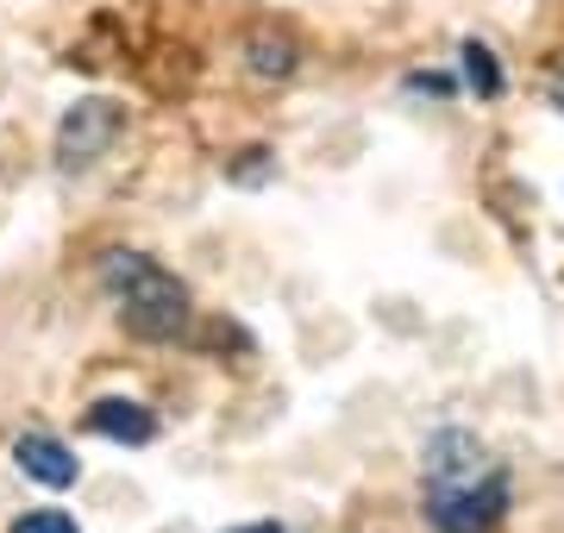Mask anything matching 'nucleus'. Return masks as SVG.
<instances>
[{
	"label": "nucleus",
	"mask_w": 564,
	"mask_h": 533,
	"mask_svg": "<svg viewBox=\"0 0 564 533\" xmlns=\"http://www.w3.org/2000/svg\"><path fill=\"white\" fill-rule=\"evenodd\" d=\"M13 458H20V471L32 477V483H44V490H69L82 477L76 452L63 446V439H51V433H20V439H13Z\"/></svg>",
	"instance_id": "obj_5"
},
{
	"label": "nucleus",
	"mask_w": 564,
	"mask_h": 533,
	"mask_svg": "<svg viewBox=\"0 0 564 533\" xmlns=\"http://www.w3.org/2000/svg\"><path fill=\"white\" fill-rule=\"evenodd\" d=\"M113 132H120V107L82 101V107H69V120H63V132H57V157H63L69 170H76V164H95L107 144H113Z\"/></svg>",
	"instance_id": "obj_4"
},
{
	"label": "nucleus",
	"mask_w": 564,
	"mask_h": 533,
	"mask_svg": "<svg viewBox=\"0 0 564 533\" xmlns=\"http://www.w3.org/2000/svg\"><path fill=\"white\" fill-rule=\"evenodd\" d=\"M508 509V483L502 471L477 477V483H458V490H426V514L440 533H489Z\"/></svg>",
	"instance_id": "obj_2"
},
{
	"label": "nucleus",
	"mask_w": 564,
	"mask_h": 533,
	"mask_svg": "<svg viewBox=\"0 0 564 533\" xmlns=\"http://www.w3.org/2000/svg\"><path fill=\"white\" fill-rule=\"evenodd\" d=\"M464 57V83L477 88V95H484V101H496V95H502V69H496V51H489V44H464L458 51Z\"/></svg>",
	"instance_id": "obj_7"
},
{
	"label": "nucleus",
	"mask_w": 564,
	"mask_h": 533,
	"mask_svg": "<svg viewBox=\"0 0 564 533\" xmlns=\"http://www.w3.org/2000/svg\"><path fill=\"white\" fill-rule=\"evenodd\" d=\"M232 533H282L276 521H251V527H232Z\"/></svg>",
	"instance_id": "obj_10"
},
{
	"label": "nucleus",
	"mask_w": 564,
	"mask_h": 533,
	"mask_svg": "<svg viewBox=\"0 0 564 533\" xmlns=\"http://www.w3.org/2000/svg\"><path fill=\"white\" fill-rule=\"evenodd\" d=\"M489 477V452L477 446V433L445 427L426 439V490H458V483H477Z\"/></svg>",
	"instance_id": "obj_3"
},
{
	"label": "nucleus",
	"mask_w": 564,
	"mask_h": 533,
	"mask_svg": "<svg viewBox=\"0 0 564 533\" xmlns=\"http://www.w3.org/2000/svg\"><path fill=\"white\" fill-rule=\"evenodd\" d=\"M13 533H76V521L63 509H32L25 521H13Z\"/></svg>",
	"instance_id": "obj_9"
},
{
	"label": "nucleus",
	"mask_w": 564,
	"mask_h": 533,
	"mask_svg": "<svg viewBox=\"0 0 564 533\" xmlns=\"http://www.w3.org/2000/svg\"><path fill=\"white\" fill-rule=\"evenodd\" d=\"M88 427L101 433V439H120V446H151V439H158V421H151V409H139V402H120V395L95 402V409H88Z\"/></svg>",
	"instance_id": "obj_6"
},
{
	"label": "nucleus",
	"mask_w": 564,
	"mask_h": 533,
	"mask_svg": "<svg viewBox=\"0 0 564 533\" xmlns=\"http://www.w3.org/2000/svg\"><path fill=\"white\" fill-rule=\"evenodd\" d=\"M101 283L120 302V320L139 339H176L188 327V289L170 276L163 264L139 258V251H107L101 258Z\"/></svg>",
	"instance_id": "obj_1"
},
{
	"label": "nucleus",
	"mask_w": 564,
	"mask_h": 533,
	"mask_svg": "<svg viewBox=\"0 0 564 533\" xmlns=\"http://www.w3.org/2000/svg\"><path fill=\"white\" fill-rule=\"evenodd\" d=\"M251 69H258V76H289V69H295V51H289V44H270V39H258L251 44Z\"/></svg>",
	"instance_id": "obj_8"
}]
</instances>
